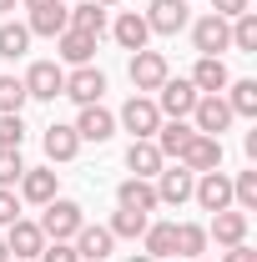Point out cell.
<instances>
[{"mask_svg":"<svg viewBox=\"0 0 257 262\" xmlns=\"http://www.w3.org/2000/svg\"><path fill=\"white\" fill-rule=\"evenodd\" d=\"M86 222V212H81V202H71V196H51L46 202V217L35 222V227L46 232V242H71L76 232Z\"/></svg>","mask_w":257,"mask_h":262,"instance_id":"obj_1","label":"cell"},{"mask_svg":"<svg viewBox=\"0 0 257 262\" xmlns=\"http://www.w3.org/2000/svg\"><path fill=\"white\" fill-rule=\"evenodd\" d=\"M197 96H202V91H197L187 76H177V81L166 76V81L157 86V111H161V116H172V121H187L192 106H197Z\"/></svg>","mask_w":257,"mask_h":262,"instance_id":"obj_2","label":"cell"},{"mask_svg":"<svg viewBox=\"0 0 257 262\" xmlns=\"http://www.w3.org/2000/svg\"><path fill=\"white\" fill-rule=\"evenodd\" d=\"M116 121L131 131V141H152L157 126H161V111H157V101H152V96H131L126 106H121V116H116Z\"/></svg>","mask_w":257,"mask_h":262,"instance_id":"obj_3","label":"cell"},{"mask_svg":"<svg viewBox=\"0 0 257 262\" xmlns=\"http://www.w3.org/2000/svg\"><path fill=\"white\" fill-rule=\"evenodd\" d=\"M20 81H26V96H31V101H56L66 91V71L56 61H35Z\"/></svg>","mask_w":257,"mask_h":262,"instance_id":"obj_4","label":"cell"},{"mask_svg":"<svg viewBox=\"0 0 257 262\" xmlns=\"http://www.w3.org/2000/svg\"><path fill=\"white\" fill-rule=\"evenodd\" d=\"M237 116H232V106H227L222 96H197V106H192V126L202 131V136H217L222 141V131L232 126Z\"/></svg>","mask_w":257,"mask_h":262,"instance_id":"obj_5","label":"cell"},{"mask_svg":"<svg viewBox=\"0 0 257 262\" xmlns=\"http://www.w3.org/2000/svg\"><path fill=\"white\" fill-rule=\"evenodd\" d=\"M192 196H197L202 212H227V207H232V177H227V171H202Z\"/></svg>","mask_w":257,"mask_h":262,"instance_id":"obj_6","label":"cell"},{"mask_svg":"<svg viewBox=\"0 0 257 262\" xmlns=\"http://www.w3.org/2000/svg\"><path fill=\"white\" fill-rule=\"evenodd\" d=\"M61 96H71L76 106H96L101 96H106V76H101L96 66H76L71 76H66V91Z\"/></svg>","mask_w":257,"mask_h":262,"instance_id":"obj_7","label":"cell"},{"mask_svg":"<svg viewBox=\"0 0 257 262\" xmlns=\"http://www.w3.org/2000/svg\"><path fill=\"white\" fill-rule=\"evenodd\" d=\"M166 76L172 71H166V56L161 51H131V86H136V96L141 91H157Z\"/></svg>","mask_w":257,"mask_h":262,"instance_id":"obj_8","label":"cell"},{"mask_svg":"<svg viewBox=\"0 0 257 262\" xmlns=\"http://www.w3.org/2000/svg\"><path fill=\"white\" fill-rule=\"evenodd\" d=\"M177 162L187 166L192 177H202V171H217V166H222V141H217V136H202V131H197L192 141H187V151H182Z\"/></svg>","mask_w":257,"mask_h":262,"instance_id":"obj_9","label":"cell"},{"mask_svg":"<svg viewBox=\"0 0 257 262\" xmlns=\"http://www.w3.org/2000/svg\"><path fill=\"white\" fill-rule=\"evenodd\" d=\"M152 187H157V202H166V207H182V202L192 196L197 177H192V171H187V166H182V162H177V166H161V171H157V182H152Z\"/></svg>","mask_w":257,"mask_h":262,"instance_id":"obj_10","label":"cell"},{"mask_svg":"<svg viewBox=\"0 0 257 262\" xmlns=\"http://www.w3.org/2000/svg\"><path fill=\"white\" fill-rule=\"evenodd\" d=\"M192 46L202 51V56H222L227 46H232V20H222V15H202L192 26Z\"/></svg>","mask_w":257,"mask_h":262,"instance_id":"obj_11","label":"cell"},{"mask_svg":"<svg viewBox=\"0 0 257 262\" xmlns=\"http://www.w3.org/2000/svg\"><path fill=\"white\" fill-rule=\"evenodd\" d=\"M5 247H10V257L35 262V257H40V247H46V232L35 227V222H26V217H15V222L5 227Z\"/></svg>","mask_w":257,"mask_h":262,"instance_id":"obj_12","label":"cell"},{"mask_svg":"<svg viewBox=\"0 0 257 262\" xmlns=\"http://www.w3.org/2000/svg\"><path fill=\"white\" fill-rule=\"evenodd\" d=\"M187 26V0H152L146 5V31L152 35H177Z\"/></svg>","mask_w":257,"mask_h":262,"instance_id":"obj_13","label":"cell"},{"mask_svg":"<svg viewBox=\"0 0 257 262\" xmlns=\"http://www.w3.org/2000/svg\"><path fill=\"white\" fill-rule=\"evenodd\" d=\"M76 136H81V141H111V136H116V116H111V111H106V106H81V116H76Z\"/></svg>","mask_w":257,"mask_h":262,"instance_id":"obj_14","label":"cell"},{"mask_svg":"<svg viewBox=\"0 0 257 262\" xmlns=\"http://www.w3.org/2000/svg\"><path fill=\"white\" fill-rule=\"evenodd\" d=\"M111 242H116V237H111L106 227H91V222H81V232L71 237V247H76L81 262H106L111 257Z\"/></svg>","mask_w":257,"mask_h":262,"instance_id":"obj_15","label":"cell"},{"mask_svg":"<svg viewBox=\"0 0 257 262\" xmlns=\"http://www.w3.org/2000/svg\"><path fill=\"white\" fill-rule=\"evenodd\" d=\"M66 31H81V35H91V40H101L106 35V5H96V0L71 5L66 10Z\"/></svg>","mask_w":257,"mask_h":262,"instance_id":"obj_16","label":"cell"},{"mask_svg":"<svg viewBox=\"0 0 257 262\" xmlns=\"http://www.w3.org/2000/svg\"><path fill=\"white\" fill-rule=\"evenodd\" d=\"M207 237H217V247H237V242H247V212H237V207L212 212V227H207Z\"/></svg>","mask_w":257,"mask_h":262,"instance_id":"obj_17","label":"cell"},{"mask_svg":"<svg viewBox=\"0 0 257 262\" xmlns=\"http://www.w3.org/2000/svg\"><path fill=\"white\" fill-rule=\"evenodd\" d=\"M116 202H121L126 212H146V217L161 207V202H157V187H152L146 177H126V182L116 187Z\"/></svg>","mask_w":257,"mask_h":262,"instance_id":"obj_18","label":"cell"},{"mask_svg":"<svg viewBox=\"0 0 257 262\" xmlns=\"http://www.w3.org/2000/svg\"><path fill=\"white\" fill-rule=\"evenodd\" d=\"M187 81H192V86H197V91H202V96H222V91H227V81H232V76H227L222 56H202V61H197V71H192V76H187Z\"/></svg>","mask_w":257,"mask_h":262,"instance_id":"obj_19","label":"cell"},{"mask_svg":"<svg viewBox=\"0 0 257 262\" xmlns=\"http://www.w3.org/2000/svg\"><path fill=\"white\" fill-rule=\"evenodd\" d=\"M40 146H46V162L56 166V162H71L76 151H81V136H76V126H46V136H40Z\"/></svg>","mask_w":257,"mask_h":262,"instance_id":"obj_20","label":"cell"},{"mask_svg":"<svg viewBox=\"0 0 257 262\" xmlns=\"http://www.w3.org/2000/svg\"><path fill=\"white\" fill-rule=\"evenodd\" d=\"M111 35H116V46H121V51H146V40H152L146 15H136V10H121V15H116V26H111Z\"/></svg>","mask_w":257,"mask_h":262,"instance_id":"obj_21","label":"cell"},{"mask_svg":"<svg viewBox=\"0 0 257 262\" xmlns=\"http://www.w3.org/2000/svg\"><path fill=\"white\" fill-rule=\"evenodd\" d=\"M20 196L35 202V207H46V202L56 196V171H51V166H26V171H20Z\"/></svg>","mask_w":257,"mask_h":262,"instance_id":"obj_22","label":"cell"},{"mask_svg":"<svg viewBox=\"0 0 257 262\" xmlns=\"http://www.w3.org/2000/svg\"><path fill=\"white\" fill-rule=\"evenodd\" d=\"M192 136H197V126H192V121H161L152 141H157V151H161V157H182Z\"/></svg>","mask_w":257,"mask_h":262,"instance_id":"obj_23","label":"cell"},{"mask_svg":"<svg viewBox=\"0 0 257 262\" xmlns=\"http://www.w3.org/2000/svg\"><path fill=\"white\" fill-rule=\"evenodd\" d=\"M126 166H131V177H146V182H152L161 166H166V157L157 151V141H131L126 146Z\"/></svg>","mask_w":257,"mask_h":262,"instance_id":"obj_24","label":"cell"},{"mask_svg":"<svg viewBox=\"0 0 257 262\" xmlns=\"http://www.w3.org/2000/svg\"><path fill=\"white\" fill-rule=\"evenodd\" d=\"M56 51H61L66 66H91V56H96V40L81 31H61L56 35Z\"/></svg>","mask_w":257,"mask_h":262,"instance_id":"obj_25","label":"cell"},{"mask_svg":"<svg viewBox=\"0 0 257 262\" xmlns=\"http://www.w3.org/2000/svg\"><path fill=\"white\" fill-rule=\"evenodd\" d=\"M66 10H71L66 0H56V5H40V10H31L26 31H31V35H51V40H56V35L66 31Z\"/></svg>","mask_w":257,"mask_h":262,"instance_id":"obj_26","label":"cell"},{"mask_svg":"<svg viewBox=\"0 0 257 262\" xmlns=\"http://www.w3.org/2000/svg\"><path fill=\"white\" fill-rule=\"evenodd\" d=\"M172 252L202 257V252H207V227H202V222H177V227H172Z\"/></svg>","mask_w":257,"mask_h":262,"instance_id":"obj_27","label":"cell"},{"mask_svg":"<svg viewBox=\"0 0 257 262\" xmlns=\"http://www.w3.org/2000/svg\"><path fill=\"white\" fill-rule=\"evenodd\" d=\"M227 106L232 116H257V81H227Z\"/></svg>","mask_w":257,"mask_h":262,"instance_id":"obj_28","label":"cell"},{"mask_svg":"<svg viewBox=\"0 0 257 262\" xmlns=\"http://www.w3.org/2000/svg\"><path fill=\"white\" fill-rule=\"evenodd\" d=\"M26 51H31V31H26L20 20H5V26H0V56H5V61H20Z\"/></svg>","mask_w":257,"mask_h":262,"instance_id":"obj_29","label":"cell"},{"mask_svg":"<svg viewBox=\"0 0 257 262\" xmlns=\"http://www.w3.org/2000/svg\"><path fill=\"white\" fill-rule=\"evenodd\" d=\"M172 227L177 222H146V232H141V247H146V257H172Z\"/></svg>","mask_w":257,"mask_h":262,"instance_id":"obj_30","label":"cell"},{"mask_svg":"<svg viewBox=\"0 0 257 262\" xmlns=\"http://www.w3.org/2000/svg\"><path fill=\"white\" fill-rule=\"evenodd\" d=\"M232 202H237V212H257V171L232 177Z\"/></svg>","mask_w":257,"mask_h":262,"instance_id":"obj_31","label":"cell"},{"mask_svg":"<svg viewBox=\"0 0 257 262\" xmlns=\"http://www.w3.org/2000/svg\"><path fill=\"white\" fill-rule=\"evenodd\" d=\"M111 237H131V242H136V237H141V232H146V212H126V207H121V212H116V217H111Z\"/></svg>","mask_w":257,"mask_h":262,"instance_id":"obj_32","label":"cell"},{"mask_svg":"<svg viewBox=\"0 0 257 262\" xmlns=\"http://www.w3.org/2000/svg\"><path fill=\"white\" fill-rule=\"evenodd\" d=\"M232 46L237 51H257V10H247V15L232 20Z\"/></svg>","mask_w":257,"mask_h":262,"instance_id":"obj_33","label":"cell"},{"mask_svg":"<svg viewBox=\"0 0 257 262\" xmlns=\"http://www.w3.org/2000/svg\"><path fill=\"white\" fill-rule=\"evenodd\" d=\"M26 81H20V76H0V111H20V106H26Z\"/></svg>","mask_w":257,"mask_h":262,"instance_id":"obj_34","label":"cell"},{"mask_svg":"<svg viewBox=\"0 0 257 262\" xmlns=\"http://www.w3.org/2000/svg\"><path fill=\"white\" fill-rule=\"evenodd\" d=\"M20 141H26L20 111H0V146H15V151H20Z\"/></svg>","mask_w":257,"mask_h":262,"instance_id":"obj_35","label":"cell"},{"mask_svg":"<svg viewBox=\"0 0 257 262\" xmlns=\"http://www.w3.org/2000/svg\"><path fill=\"white\" fill-rule=\"evenodd\" d=\"M20 171H26L20 151H15V146H0V187H15V182H20Z\"/></svg>","mask_w":257,"mask_h":262,"instance_id":"obj_36","label":"cell"},{"mask_svg":"<svg viewBox=\"0 0 257 262\" xmlns=\"http://www.w3.org/2000/svg\"><path fill=\"white\" fill-rule=\"evenodd\" d=\"M40 262H81V257H76L71 242H46V247H40Z\"/></svg>","mask_w":257,"mask_h":262,"instance_id":"obj_37","label":"cell"},{"mask_svg":"<svg viewBox=\"0 0 257 262\" xmlns=\"http://www.w3.org/2000/svg\"><path fill=\"white\" fill-rule=\"evenodd\" d=\"M20 217V196L10 192V187H0V227H10Z\"/></svg>","mask_w":257,"mask_h":262,"instance_id":"obj_38","label":"cell"},{"mask_svg":"<svg viewBox=\"0 0 257 262\" xmlns=\"http://www.w3.org/2000/svg\"><path fill=\"white\" fill-rule=\"evenodd\" d=\"M247 5H252V0H212V15H222V20H237V15H247Z\"/></svg>","mask_w":257,"mask_h":262,"instance_id":"obj_39","label":"cell"},{"mask_svg":"<svg viewBox=\"0 0 257 262\" xmlns=\"http://www.w3.org/2000/svg\"><path fill=\"white\" fill-rule=\"evenodd\" d=\"M222 262H257V252L247 247V242H237V247H227V257Z\"/></svg>","mask_w":257,"mask_h":262,"instance_id":"obj_40","label":"cell"},{"mask_svg":"<svg viewBox=\"0 0 257 262\" xmlns=\"http://www.w3.org/2000/svg\"><path fill=\"white\" fill-rule=\"evenodd\" d=\"M26 10H40V5H56V0H20Z\"/></svg>","mask_w":257,"mask_h":262,"instance_id":"obj_41","label":"cell"},{"mask_svg":"<svg viewBox=\"0 0 257 262\" xmlns=\"http://www.w3.org/2000/svg\"><path fill=\"white\" fill-rule=\"evenodd\" d=\"M126 262H157V257H146V252H131V257Z\"/></svg>","mask_w":257,"mask_h":262,"instance_id":"obj_42","label":"cell"},{"mask_svg":"<svg viewBox=\"0 0 257 262\" xmlns=\"http://www.w3.org/2000/svg\"><path fill=\"white\" fill-rule=\"evenodd\" d=\"M0 262H10V247H5V237H0Z\"/></svg>","mask_w":257,"mask_h":262,"instance_id":"obj_43","label":"cell"},{"mask_svg":"<svg viewBox=\"0 0 257 262\" xmlns=\"http://www.w3.org/2000/svg\"><path fill=\"white\" fill-rule=\"evenodd\" d=\"M0 10H15V0H0Z\"/></svg>","mask_w":257,"mask_h":262,"instance_id":"obj_44","label":"cell"},{"mask_svg":"<svg viewBox=\"0 0 257 262\" xmlns=\"http://www.w3.org/2000/svg\"><path fill=\"white\" fill-rule=\"evenodd\" d=\"M96 5H121V0H96Z\"/></svg>","mask_w":257,"mask_h":262,"instance_id":"obj_45","label":"cell"},{"mask_svg":"<svg viewBox=\"0 0 257 262\" xmlns=\"http://www.w3.org/2000/svg\"><path fill=\"white\" fill-rule=\"evenodd\" d=\"M10 262H26V257H10Z\"/></svg>","mask_w":257,"mask_h":262,"instance_id":"obj_46","label":"cell"},{"mask_svg":"<svg viewBox=\"0 0 257 262\" xmlns=\"http://www.w3.org/2000/svg\"><path fill=\"white\" fill-rule=\"evenodd\" d=\"M192 262H207V257H192Z\"/></svg>","mask_w":257,"mask_h":262,"instance_id":"obj_47","label":"cell"}]
</instances>
